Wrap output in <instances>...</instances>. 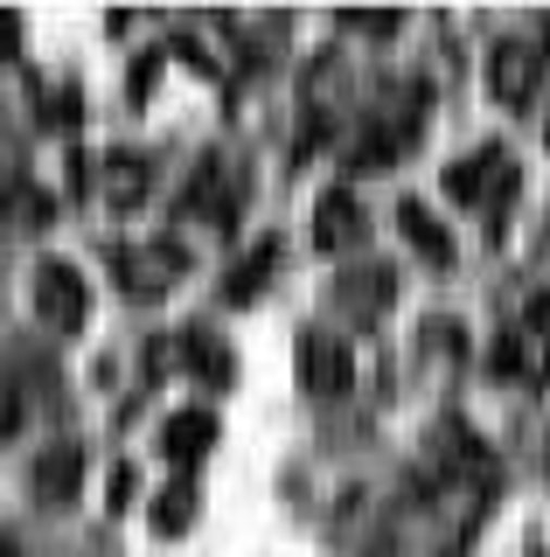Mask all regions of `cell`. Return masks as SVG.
<instances>
[{
	"mask_svg": "<svg viewBox=\"0 0 550 557\" xmlns=\"http://www.w3.org/2000/svg\"><path fill=\"white\" fill-rule=\"evenodd\" d=\"M36 307L49 313V327H77L84 321V278H77V265L49 258V265L36 272Z\"/></svg>",
	"mask_w": 550,
	"mask_h": 557,
	"instance_id": "obj_1",
	"label": "cell"
},
{
	"mask_svg": "<svg viewBox=\"0 0 550 557\" xmlns=\"http://www.w3.org/2000/svg\"><path fill=\"white\" fill-rule=\"evenodd\" d=\"M502 168H509L502 147H480L474 161H453V168H446V196H453V202H480V196H488V174H502Z\"/></svg>",
	"mask_w": 550,
	"mask_h": 557,
	"instance_id": "obj_2",
	"label": "cell"
},
{
	"mask_svg": "<svg viewBox=\"0 0 550 557\" xmlns=\"http://www.w3.org/2000/svg\"><path fill=\"white\" fill-rule=\"evenodd\" d=\"M77 481H84V460H77L71 446H49V453H42V467H36L42 502H71V495H77Z\"/></svg>",
	"mask_w": 550,
	"mask_h": 557,
	"instance_id": "obj_3",
	"label": "cell"
},
{
	"mask_svg": "<svg viewBox=\"0 0 550 557\" xmlns=\"http://www.w3.org/2000/svg\"><path fill=\"white\" fill-rule=\"evenodd\" d=\"M300 362H307V391H341V348L328 342V335H307V348H300Z\"/></svg>",
	"mask_w": 550,
	"mask_h": 557,
	"instance_id": "obj_4",
	"label": "cell"
},
{
	"mask_svg": "<svg viewBox=\"0 0 550 557\" xmlns=\"http://www.w3.org/2000/svg\"><path fill=\"white\" fill-rule=\"evenodd\" d=\"M216 440V418L210 411H182V418H167V453H175V460H196L202 446Z\"/></svg>",
	"mask_w": 550,
	"mask_h": 557,
	"instance_id": "obj_5",
	"label": "cell"
},
{
	"mask_svg": "<svg viewBox=\"0 0 550 557\" xmlns=\"http://www.w3.org/2000/svg\"><path fill=\"white\" fill-rule=\"evenodd\" d=\"M398 223H404V237H411V244H418V251H425V258H433V265H446V258H453V244H446V237H439V223H433V216H425V209H411V202H404V209H398Z\"/></svg>",
	"mask_w": 550,
	"mask_h": 557,
	"instance_id": "obj_6",
	"label": "cell"
},
{
	"mask_svg": "<svg viewBox=\"0 0 550 557\" xmlns=\"http://www.w3.org/2000/svg\"><path fill=\"white\" fill-rule=\"evenodd\" d=\"M349 231H355V202H349V196L335 188V196L321 202V216H314V237H321V244L335 251V244H349Z\"/></svg>",
	"mask_w": 550,
	"mask_h": 557,
	"instance_id": "obj_7",
	"label": "cell"
},
{
	"mask_svg": "<svg viewBox=\"0 0 550 557\" xmlns=\"http://www.w3.org/2000/svg\"><path fill=\"white\" fill-rule=\"evenodd\" d=\"M529 77H537V70H529V49H502V57H495V91L502 98H523Z\"/></svg>",
	"mask_w": 550,
	"mask_h": 557,
	"instance_id": "obj_8",
	"label": "cell"
},
{
	"mask_svg": "<svg viewBox=\"0 0 550 557\" xmlns=\"http://www.w3.org/2000/svg\"><path fill=\"white\" fill-rule=\"evenodd\" d=\"M272 258H279V244H272V237H265V244H258V251L245 258V265H237V272H230V300H251V293H258V278H265V272H272Z\"/></svg>",
	"mask_w": 550,
	"mask_h": 557,
	"instance_id": "obj_9",
	"label": "cell"
},
{
	"mask_svg": "<svg viewBox=\"0 0 550 557\" xmlns=\"http://www.w3.org/2000/svg\"><path fill=\"white\" fill-rule=\"evenodd\" d=\"M188 509H196V495H188V487H167V495H161V516H153V522H161V530H182Z\"/></svg>",
	"mask_w": 550,
	"mask_h": 557,
	"instance_id": "obj_10",
	"label": "cell"
},
{
	"mask_svg": "<svg viewBox=\"0 0 550 557\" xmlns=\"http://www.w3.org/2000/svg\"><path fill=\"white\" fill-rule=\"evenodd\" d=\"M0 42H14V22H0Z\"/></svg>",
	"mask_w": 550,
	"mask_h": 557,
	"instance_id": "obj_11",
	"label": "cell"
}]
</instances>
